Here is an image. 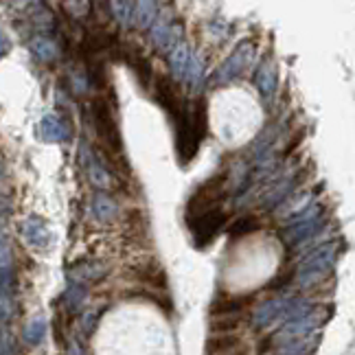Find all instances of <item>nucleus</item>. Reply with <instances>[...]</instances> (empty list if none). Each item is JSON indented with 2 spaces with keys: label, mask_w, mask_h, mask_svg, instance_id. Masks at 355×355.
Masks as SVG:
<instances>
[{
  "label": "nucleus",
  "mask_w": 355,
  "mask_h": 355,
  "mask_svg": "<svg viewBox=\"0 0 355 355\" xmlns=\"http://www.w3.org/2000/svg\"><path fill=\"white\" fill-rule=\"evenodd\" d=\"M338 254H340L338 241H329V243L318 245V248H313L309 254H305L303 261H300L296 270V283L300 288H311V285L327 279V275L334 270L338 261Z\"/></svg>",
  "instance_id": "nucleus-1"
},
{
  "label": "nucleus",
  "mask_w": 355,
  "mask_h": 355,
  "mask_svg": "<svg viewBox=\"0 0 355 355\" xmlns=\"http://www.w3.org/2000/svg\"><path fill=\"white\" fill-rule=\"evenodd\" d=\"M175 130H178V154H180L182 162H189L196 156L204 134L202 105L184 103L180 114L175 116Z\"/></svg>",
  "instance_id": "nucleus-2"
},
{
  "label": "nucleus",
  "mask_w": 355,
  "mask_h": 355,
  "mask_svg": "<svg viewBox=\"0 0 355 355\" xmlns=\"http://www.w3.org/2000/svg\"><path fill=\"white\" fill-rule=\"evenodd\" d=\"M327 322V309L320 307H311L307 313H303L300 318H294L290 322H283L279 327V331L275 334V347L285 345V343H292V340H300V338H307L311 334H318L320 327Z\"/></svg>",
  "instance_id": "nucleus-3"
},
{
  "label": "nucleus",
  "mask_w": 355,
  "mask_h": 355,
  "mask_svg": "<svg viewBox=\"0 0 355 355\" xmlns=\"http://www.w3.org/2000/svg\"><path fill=\"white\" fill-rule=\"evenodd\" d=\"M252 60H254V44L250 40H243V42L224 60V64L215 71L213 86H226L230 81H235L245 68L250 66Z\"/></svg>",
  "instance_id": "nucleus-4"
},
{
  "label": "nucleus",
  "mask_w": 355,
  "mask_h": 355,
  "mask_svg": "<svg viewBox=\"0 0 355 355\" xmlns=\"http://www.w3.org/2000/svg\"><path fill=\"white\" fill-rule=\"evenodd\" d=\"M224 222H226V213L220 207H213L207 211H200L196 215H189V226H191V233H193L198 248L209 245L217 237V233L222 230Z\"/></svg>",
  "instance_id": "nucleus-5"
},
{
  "label": "nucleus",
  "mask_w": 355,
  "mask_h": 355,
  "mask_svg": "<svg viewBox=\"0 0 355 355\" xmlns=\"http://www.w3.org/2000/svg\"><path fill=\"white\" fill-rule=\"evenodd\" d=\"M92 114H94V125H97V136H99V143L103 145V149L110 158L116 162V156L121 154V141H119V132H116V123L114 116L110 112L103 101H94L92 105Z\"/></svg>",
  "instance_id": "nucleus-6"
},
{
  "label": "nucleus",
  "mask_w": 355,
  "mask_h": 355,
  "mask_svg": "<svg viewBox=\"0 0 355 355\" xmlns=\"http://www.w3.org/2000/svg\"><path fill=\"white\" fill-rule=\"evenodd\" d=\"M20 235H22L24 243L31 245V248L37 252H46L53 243L51 228L46 226V222L42 220V217H37V215L24 217L22 224H20Z\"/></svg>",
  "instance_id": "nucleus-7"
},
{
  "label": "nucleus",
  "mask_w": 355,
  "mask_h": 355,
  "mask_svg": "<svg viewBox=\"0 0 355 355\" xmlns=\"http://www.w3.org/2000/svg\"><path fill=\"white\" fill-rule=\"evenodd\" d=\"M290 296H279V298H270L266 303H261L254 313H252V327L254 329H270V327L281 324L285 309H288Z\"/></svg>",
  "instance_id": "nucleus-8"
},
{
  "label": "nucleus",
  "mask_w": 355,
  "mask_h": 355,
  "mask_svg": "<svg viewBox=\"0 0 355 355\" xmlns=\"http://www.w3.org/2000/svg\"><path fill=\"white\" fill-rule=\"evenodd\" d=\"M81 162H84L86 173H88V180L97 187L99 191H105L112 187V175L103 167V162L99 160V154L92 152L88 145L81 147Z\"/></svg>",
  "instance_id": "nucleus-9"
},
{
  "label": "nucleus",
  "mask_w": 355,
  "mask_h": 355,
  "mask_svg": "<svg viewBox=\"0 0 355 355\" xmlns=\"http://www.w3.org/2000/svg\"><path fill=\"white\" fill-rule=\"evenodd\" d=\"M324 224V217H313V220L307 222H296V224H288V228L283 230V241L288 245H300L309 241L311 237H316Z\"/></svg>",
  "instance_id": "nucleus-10"
},
{
  "label": "nucleus",
  "mask_w": 355,
  "mask_h": 355,
  "mask_svg": "<svg viewBox=\"0 0 355 355\" xmlns=\"http://www.w3.org/2000/svg\"><path fill=\"white\" fill-rule=\"evenodd\" d=\"M254 86L261 94L263 101H270L277 92V62L272 58H266L259 64L257 73H254Z\"/></svg>",
  "instance_id": "nucleus-11"
},
{
  "label": "nucleus",
  "mask_w": 355,
  "mask_h": 355,
  "mask_svg": "<svg viewBox=\"0 0 355 355\" xmlns=\"http://www.w3.org/2000/svg\"><path fill=\"white\" fill-rule=\"evenodd\" d=\"M296 187V175H285L279 180H272L268 191L261 196V209H275L281 202H285Z\"/></svg>",
  "instance_id": "nucleus-12"
},
{
  "label": "nucleus",
  "mask_w": 355,
  "mask_h": 355,
  "mask_svg": "<svg viewBox=\"0 0 355 355\" xmlns=\"http://www.w3.org/2000/svg\"><path fill=\"white\" fill-rule=\"evenodd\" d=\"M92 217L101 224H110L119 217V204L114 202V198L107 193V191H97L92 196V204H90Z\"/></svg>",
  "instance_id": "nucleus-13"
},
{
  "label": "nucleus",
  "mask_w": 355,
  "mask_h": 355,
  "mask_svg": "<svg viewBox=\"0 0 355 355\" xmlns=\"http://www.w3.org/2000/svg\"><path fill=\"white\" fill-rule=\"evenodd\" d=\"M40 136L46 143H64L71 141V128L58 114H46L40 121Z\"/></svg>",
  "instance_id": "nucleus-14"
},
{
  "label": "nucleus",
  "mask_w": 355,
  "mask_h": 355,
  "mask_svg": "<svg viewBox=\"0 0 355 355\" xmlns=\"http://www.w3.org/2000/svg\"><path fill=\"white\" fill-rule=\"evenodd\" d=\"M318 345H320V331L311 334L307 338H300V340H292V343L279 345L272 355H311L318 349Z\"/></svg>",
  "instance_id": "nucleus-15"
},
{
  "label": "nucleus",
  "mask_w": 355,
  "mask_h": 355,
  "mask_svg": "<svg viewBox=\"0 0 355 355\" xmlns=\"http://www.w3.org/2000/svg\"><path fill=\"white\" fill-rule=\"evenodd\" d=\"M101 277H103V268L97 261H79L68 270V281L79 285H88L90 281H97Z\"/></svg>",
  "instance_id": "nucleus-16"
},
{
  "label": "nucleus",
  "mask_w": 355,
  "mask_h": 355,
  "mask_svg": "<svg viewBox=\"0 0 355 355\" xmlns=\"http://www.w3.org/2000/svg\"><path fill=\"white\" fill-rule=\"evenodd\" d=\"M191 58H193V53H191L187 42L175 44V49L171 51V58H169V68H171V75L175 81H184Z\"/></svg>",
  "instance_id": "nucleus-17"
},
{
  "label": "nucleus",
  "mask_w": 355,
  "mask_h": 355,
  "mask_svg": "<svg viewBox=\"0 0 355 355\" xmlns=\"http://www.w3.org/2000/svg\"><path fill=\"white\" fill-rule=\"evenodd\" d=\"M241 347V338L237 334H215L207 343V355H226Z\"/></svg>",
  "instance_id": "nucleus-18"
},
{
  "label": "nucleus",
  "mask_w": 355,
  "mask_h": 355,
  "mask_svg": "<svg viewBox=\"0 0 355 355\" xmlns=\"http://www.w3.org/2000/svg\"><path fill=\"white\" fill-rule=\"evenodd\" d=\"M182 35V29L178 24H165V22H158L154 24V29H152V37H154V42L158 49L162 51H167V49H175V42H178V37Z\"/></svg>",
  "instance_id": "nucleus-19"
},
{
  "label": "nucleus",
  "mask_w": 355,
  "mask_h": 355,
  "mask_svg": "<svg viewBox=\"0 0 355 355\" xmlns=\"http://www.w3.org/2000/svg\"><path fill=\"white\" fill-rule=\"evenodd\" d=\"M29 49L33 55L40 60V62H44V64H51V62H55L60 58V49L58 44L53 42L51 37L46 35H35L31 42H29Z\"/></svg>",
  "instance_id": "nucleus-20"
},
{
  "label": "nucleus",
  "mask_w": 355,
  "mask_h": 355,
  "mask_svg": "<svg viewBox=\"0 0 355 355\" xmlns=\"http://www.w3.org/2000/svg\"><path fill=\"white\" fill-rule=\"evenodd\" d=\"M158 16V0H136V26L149 29Z\"/></svg>",
  "instance_id": "nucleus-21"
},
{
  "label": "nucleus",
  "mask_w": 355,
  "mask_h": 355,
  "mask_svg": "<svg viewBox=\"0 0 355 355\" xmlns=\"http://www.w3.org/2000/svg\"><path fill=\"white\" fill-rule=\"evenodd\" d=\"M86 298H88V288H86V285L68 281V288L64 292V305H66L68 311H79L81 305L86 303Z\"/></svg>",
  "instance_id": "nucleus-22"
},
{
  "label": "nucleus",
  "mask_w": 355,
  "mask_h": 355,
  "mask_svg": "<svg viewBox=\"0 0 355 355\" xmlns=\"http://www.w3.org/2000/svg\"><path fill=\"white\" fill-rule=\"evenodd\" d=\"M46 331H49V322L44 318H33L29 324L24 327V340L29 347H40L44 343L46 338Z\"/></svg>",
  "instance_id": "nucleus-23"
},
{
  "label": "nucleus",
  "mask_w": 355,
  "mask_h": 355,
  "mask_svg": "<svg viewBox=\"0 0 355 355\" xmlns=\"http://www.w3.org/2000/svg\"><path fill=\"white\" fill-rule=\"evenodd\" d=\"M243 309V300H224L220 305H213L211 307V313L213 318H224V316H239Z\"/></svg>",
  "instance_id": "nucleus-24"
},
{
  "label": "nucleus",
  "mask_w": 355,
  "mask_h": 355,
  "mask_svg": "<svg viewBox=\"0 0 355 355\" xmlns=\"http://www.w3.org/2000/svg\"><path fill=\"white\" fill-rule=\"evenodd\" d=\"M112 3V13L121 24H128L134 11V0H110Z\"/></svg>",
  "instance_id": "nucleus-25"
},
{
  "label": "nucleus",
  "mask_w": 355,
  "mask_h": 355,
  "mask_svg": "<svg viewBox=\"0 0 355 355\" xmlns=\"http://www.w3.org/2000/svg\"><path fill=\"white\" fill-rule=\"evenodd\" d=\"M239 327V316H224V318H213L211 331L213 334H233Z\"/></svg>",
  "instance_id": "nucleus-26"
},
{
  "label": "nucleus",
  "mask_w": 355,
  "mask_h": 355,
  "mask_svg": "<svg viewBox=\"0 0 355 355\" xmlns=\"http://www.w3.org/2000/svg\"><path fill=\"white\" fill-rule=\"evenodd\" d=\"M64 9L73 18H84L90 11V0H64Z\"/></svg>",
  "instance_id": "nucleus-27"
},
{
  "label": "nucleus",
  "mask_w": 355,
  "mask_h": 355,
  "mask_svg": "<svg viewBox=\"0 0 355 355\" xmlns=\"http://www.w3.org/2000/svg\"><path fill=\"white\" fill-rule=\"evenodd\" d=\"M66 355H86V351H84V347L77 343V340H71L68 347H66Z\"/></svg>",
  "instance_id": "nucleus-28"
},
{
  "label": "nucleus",
  "mask_w": 355,
  "mask_h": 355,
  "mask_svg": "<svg viewBox=\"0 0 355 355\" xmlns=\"http://www.w3.org/2000/svg\"><path fill=\"white\" fill-rule=\"evenodd\" d=\"M9 49H11V44H9V40H7V35H5V31L0 29V60H3L7 53H9Z\"/></svg>",
  "instance_id": "nucleus-29"
},
{
  "label": "nucleus",
  "mask_w": 355,
  "mask_h": 355,
  "mask_svg": "<svg viewBox=\"0 0 355 355\" xmlns=\"http://www.w3.org/2000/svg\"><path fill=\"white\" fill-rule=\"evenodd\" d=\"M92 327H94V313H86V318H84V331L90 334Z\"/></svg>",
  "instance_id": "nucleus-30"
},
{
  "label": "nucleus",
  "mask_w": 355,
  "mask_h": 355,
  "mask_svg": "<svg viewBox=\"0 0 355 355\" xmlns=\"http://www.w3.org/2000/svg\"><path fill=\"white\" fill-rule=\"evenodd\" d=\"M226 355H248V351H245V349H237V351H233V353H226Z\"/></svg>",
  "instance_id": "nucleus-31"
}]
</instances>
